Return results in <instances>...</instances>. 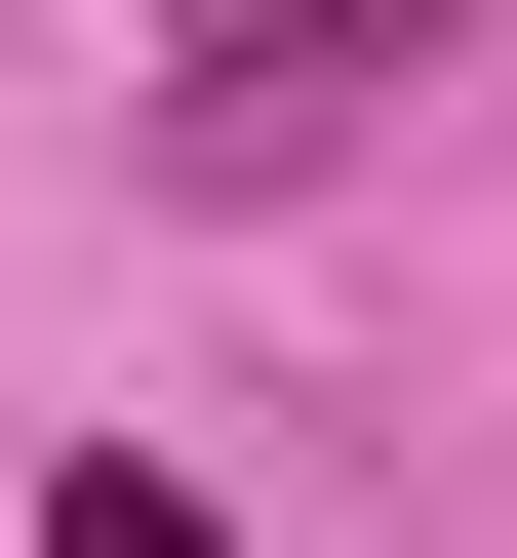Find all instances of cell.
I'll return each instance as SVG.
<instances>
[{"label": "cell", "mask_w": 517, "mask_h": 558, "mask_svg": "<svg viewBox=\"0 0 517 558\" xmlns=\"http://www.w3.org/2000/svg\"><path fill=\"white\" fill-rule=\"evenodd\" d=\"M438 40H478V0H160V160H199V199H279L358 81H438Z\"/></svg>", "instance_id": "obj_1"}, {"label": "cell", "mask_w": 517, "mask_h": 558, "mask_svg": "<svg viewBox=\"0 0 517 558\" xmlns=\"http://www.w3.org/2000/svg\"><path fill=\"white\" fill-rule=\"evenodd\" d=\"M40 558H239V519H199V478H120V439H81V478H40Z\"/></svg>", "instance_id": "obj_2"}]
</instances>
